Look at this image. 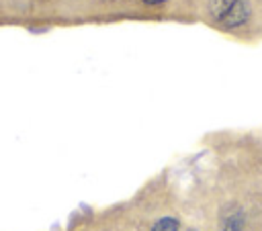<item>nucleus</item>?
<instances>
[{"label":"nucleus","instance_id":"f257e3e1","mask_svg":"<svg viewBox=\"0 0 262 231\" xmlns=\"http://www.w3.org/2000/svg\"><path fill=\"white\" fill-rule=\"evenodd\" d=\"M209 10L213 18L223 29L242 27L250 18V2L248 0H211Z\"/></svg>","mask_w":262,"mask_h":231},{"label":"nucleus","instance_id":"f03ea898","mask_svg":"<svg viewBox=\"0 0 262 231\" xmlns=\"http://www.w3.org/2000/svg\"><path fill=\"white\" fill-rule=\"evenodd\" d=\"M178 229H180V223L176 217H160L151 225V231H178Z\"/></svg>","mask_w":262,"mask_h":231},{"label":"nucleus","instance_id":"7ed1b4c3","mask_svg":"<svg viewBox=\"0 0 262 231\" xmlns=\"http://www.w3.org/2000/svg\"><path fill=\"white\" fill-rule=\"evenodd\" d=\"M223 231H244V217L242 213H233L231 217L225 219Z\"/></svg>","mask_w":262,"mask_h":231},{"label":"nucleus","instance_id":"20e7f679","mask_svg":"<svg viewBox=\"0 0 262 231\" xmlns=\"http://www.w3.org/2000/svg\"><path fill=\"white\" fill-rule=\"evenodd\" d=\"M143 4H149V6H158V4H164L166 0H141Z\"/></svg>","mask_w":262,"mask_h":231},{"label":"nucleus","instance_id":"39448f33","mask_svg":"<svg viewBox=\"0 0 262 231\" xmlns=\"http://www.w3.org/2000/svg\"><path fill=\"white\" fill-rule=\"evenodd\" d=\"M188 231H196V229H188Z\"/></svg>","mask_w":262,"mask_h":231}]
</instances>
